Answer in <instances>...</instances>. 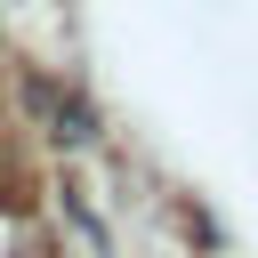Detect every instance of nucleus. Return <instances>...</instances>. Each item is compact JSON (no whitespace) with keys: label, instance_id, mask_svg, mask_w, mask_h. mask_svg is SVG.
<instances>
[{"label":"nucleus","instance_id":"f257e3e1","mask_svg":"<svg viewBox=\"0 0 258 258\" xmlns=\"http://www.w3.org/2000/svg\"><path fill=\"white\" fill-rule=\"evenodd\" d=\"M24 97H40V105L56 113V137H64V145H89V137H97V113H89L81 97H64V89H48V81H40V89H24Z\"/></svg>","mask_w":258,"mask_h":258}]
</instances>
